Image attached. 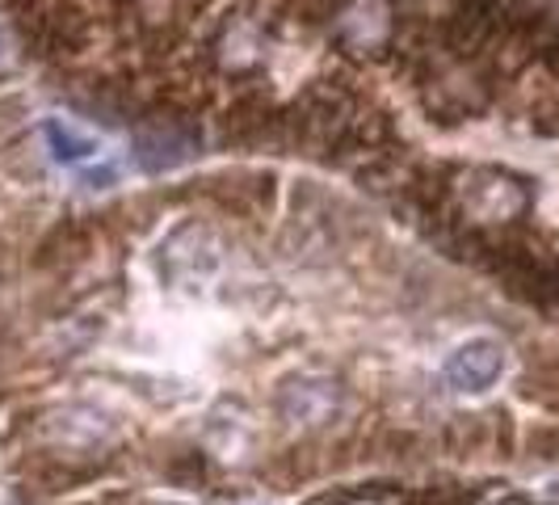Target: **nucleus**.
<instances>
[{"label":"nucleus","mask_w":559,"mask_h":505,"mask_svg":"<svg viewBox=\"0 0 559 505\" xmlns=\"http://www.w3.org/2000/svg\"><path fill=\"white\" fill-rule=\"evenodd\" d=\"M194 140H181L173 131H156V136H140V165L147 173H160V168H177L181 161H190Z\"/></svg>","instance_id":"nucleus-3"},{"label":"nucleus","mask_w":559,"mask_h":505,"mask_svg":"<svg viewBox=\"0 0 559 505\" xmlns=\"http://www.w3.org/2000/svg\"><path fill=\"white\" fill-rule=\"evenodd\" d=\"M47 143H51V152H56L59 161H84V156L97 152V143L76 136L72 127H59V122H47Z\"/></svg>","instance_id":"nucleus-4"},{"label":"nucleus","mask_w":559,"mask_h":505,"mask_svg":"<svg viewBox=\"0 0 559 505\" xmlns=\"http://www.w3.org/2000/svg\"><path fill=\"white\" fill-rule=\"evenodd\" d=\"M501 371H504V350L492 337L463 341L447 359V366H442V375H447V384L454 392H484V388H492L501 379Z\"/></svg>","instance_id":"nucleus-1"},{"label":"nucleus","mask_w":559,"mask_h":505,"mask_svg":"<svg viewBox=\"0 0 559 505\" xmlns=\"http://www.w3.org/2000/svg\"><path fill=\"white\" fill-rule=\"evenodd\" d=\"M278 409L282 418L295 425H324L341 409V392L329 379H295L290 388H282Z\"/></svg>","instance_id":"nucleus-2"}]
</instances>
